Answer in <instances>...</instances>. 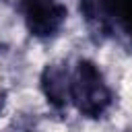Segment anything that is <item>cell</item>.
<instances>
[{"instance_id": "277c9868", "label": "cell", "mask_w": 132, "mask_h": 132, "mask_svg": "<svg viewBox=\"0 0 132 132\" xmlns=\"http://www.w3.org/2000/svg\"><path fill=\"white\" fill-rule=\"evenodd\" d=\"M107 23L109 39L122 43L132 54V0H109Z\"/></svg>"}, {"instance_id": "6da1fadb", "label": "cell", "mask_w": 132, "mask_h": 132, "mask_svg": "<svg viewBox=\"0 0 132 132\" xmlns=\"http://www.w3.org/2000/svg\"><path fill=\"white\" fill-rule=\"evenodd\" d=\"M116 105V91L101 66L91 58H76L70 64L68 107L80 118L99 122Z\"/></svg>"}, {"instance_id": "3957f363", "label": "cell", "mask_w": 132, "mask_h": 132, "mask_svg": "<svg viewBox=\"0 0 132 132\" xmlns=\"http://www.w3.org/2000/svg\"><path fill=\"white\" fill-rule=\"evenodd\" d=\"M68 78L70 62H50L39 74V91L47 105L56 111L68 109Z\"/></svg>"}, {"instance_id": "5b68a950", "label": "cell", "mask_w": 132, "mask_h": 132, "mask_svg": "<svg viewBox=\"0 0 132 132\" xmlns=\"http://www.w3.org/2000/svg\"><path fill=\"white\" fill-rule=\"evenodd\" d=\"M107 4L109 0H78V14L85 23L89 35L103 43L109 41V23H107Z\"/></svg>"}, {"instance_id": "7a4b0ae2", "label": "cell", "mask_w": 132, "mask_h": 132, "mask_svg": "<svg viewBox=\"0 0 132 132\" xmlns=\"http://www.w3.org/2000/svg\"><path fill=\"white\" fill-rule=\"evenodd\" d=\"M16 12L25 31L37 41L56 39L68 21L64 0H16Z\"/></svg>"}]
</instances>
